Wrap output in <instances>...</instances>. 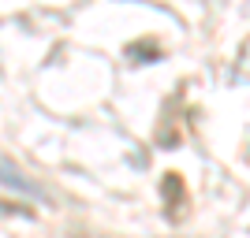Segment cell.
Returning a JSON list of instances; mask_svg holds the SVG:
<instances>
[{"instance_id": "3957f363", "label": "cell", "mask_w": 250, "mask_h": 238, "mask_svg": "<svg viewBox=\"0 0 250 238\" xmlns=\"http://www.w3.org/2000/svg\"><path fill=\"white\" fill-rule=\"evenodd\" d=\"M165 194H168V208H172V216H179V201H183V179H179V175H168V179H165Z\"/></svg>"}, {"instance_id": "7a4b0ae2", "label": "cell", "mask_w": 250, "mask_h": 238, "mask_svg": "<svg viewBox=\"0 0 250 238\" xmlns=\"http://www.w3.org/2000/svg\"><path fill=\"white\" fill-rule=\"evenodd\" d=\"M0 179H4V183H8V186L22 190V194H30V197H38V186H34V183H26V179H22L19 171H11V167L4 164V160H0Z\"/></svg>"}, {"instance_id": "6da1fadb", "label": "cell", "mask_w": 250, "mask_h": 238, "mask_svg": "<svg viewBox=\"0 0 250 238\" xmlns=\"http://www.w3.org/2000/svg\"><path fill=\"white\" fill-rule=\"evenodd\" d=\"M157 56H161V45L149 41V37L127 45V60H135V63H157Z\"/></svg>"}]
</instances>
